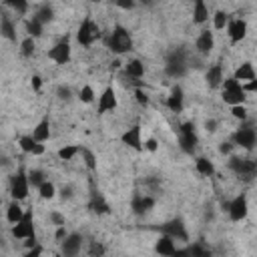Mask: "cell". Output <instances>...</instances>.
Returning a JSON list of instances; mask_svg holds the SVG:
<instances>
[{
	"label": "cell",
	"instance_id": "6da1fadb",
	"mask_svg": "<svg viewBox=\"0 0 257 257\" xmlns=\"http://www.w3.org/2000/svg\"><path fill=\"white\" fill-rule=\"evenodd\" d=\"M189 70V64H187V50L183 48H173L169 54H167V64H165V72L171 76V78H181L185 76Z\"/></svg>",
	"mask_w": 257,
	"mask_h": 257
},
{
	"label": "cell",
	"instance_id": "7a4b0ae2",
	"mask_svg": "<svg viewBox=\"0 0 257 257\" xmlns=\"http://www.w3.org/2000/svg\"><path fill=\"white\" fill-rule=\"evenodd\" d=\"M221 98H223V102H227L231 106L243 104L247 98V92L243 90L241 82L231 76V78H223V82H221Z\"/></svg>",
	"mask_w": 257,
	"mask_h": 257
},
{
	"label": "cell",
	"instance_id": "3957f363",
	"mask_svg": "<svg viewBox=\"0 0 257 257\" xmlns=\"http://www.w3.org/2000/svg\"><path fill=\"white\" fill-rule=\"evenodd\" d=\"M108 48L116 54H124V52H131L133 50V38L128 34V30L120 24H116L108 36Z\"/></svg>",
	"mask_w": 257,
	"mask_h": 257
},
{
	"label": "cell",
	"instance_id": "277c9868",
	"mask_svg": "<svg viewBox=\"0 0 257 257\" xmlns=\"http://www.w3.org/2000/svg\"><path fill=\"white\" fill-rule=\"evenodd\" d=\"M229 169H231L239 179H243V181H247V183L253 181V179H255V173H257L255 161L245 159V157H235V155L229 157Z\"/></svg>",
	"mask_w": 257,
	"mask_h": 257
},
{
	"label": "cell",
	"instance_id": "5b68a950",
	"mask_svg": "<svg viewBox=\"0 0 257 257\" xmlns=\"http://www.w3.org/2000/svg\"><path fill=\"white\" fill-rule=\"evenodd\" d=\"M98 38H100V26H98L90 16H86V18L80 22L78 30H76V40H78L82 46H90V44H94Z\"/></svg>",
	"mask_w": 257,
	"mask_h": 257
},
{
	"label": "cell",
	"instance_id": "8992f818",
	"mask_svg": "<svg viewBox=\"0 0 257 257\" xmlns=\"http://www.w3.org/2000/svg\"><path fill=\"white\" fill-rule=\"evenodd\" d=\"M241 122L243 124L233 133V145H237V147H241L245 151H251L255 147V143H257L255 126H253V122H245V120H241Z\"/></svg>",
	"mask_w": 257,
	"mask_h": 257
},
{
	"label": "cell",
	"instance_id": "52a82bcc",
	"mask_svg": "<svg viewBox=\"0 0 257 257\" xmlns=\"http://www.w3.org/2000/svg\"><path fill=\"white\" fill-rule=\"evenodd\" d=\"M28 191H30L28 175H26V171L20 167V169L12 175V179H10V195H12V199L22 201V199L28 197Z\"/></svg>",
	"mask_w": 257,
	"mask_h": 257
},
{
	"label": "cell",
	"instance_id": "ba28073f",
	"mask_svg": "<svg viewBox=\"0 0 257 257\" xmlns=\"http://www.w3.org/2000/svg\"><path fill=\"white\" fill-rule=\"evenodd\" d=\"M197 143H199V139L195 135V124L193 122H183L179 126V147H181V151L187 153V155H193L195 149H197Z\"/></svg>",
	"mask_w": 257,
	"mask_h": 257
},
{
	"label": "cell",
	"instance_id": "9c48e42d",
	"mask_svg": "<svg viewBox=\"0 0 257 257\" xmlns=\"http://www.w3.org/2000/svg\"><path fill=\"white\" fill-rule=\"evenodd\" d=\"M48 58H50L52 62H56V64H66V62L70 60V40H68V36L60 38V40L48 50Z\"/></svg>",
	"mask_w": 257,
	"mask_h": 257
},
{
	"label": "cell",
	"instance_id": "30bf717a",
	"mask_svg": "<svg viewBox=\"0 0 257 257\" xmlns=\"http://www.w3.org/2000/svg\"><path fill=\"white\" fill-rule=\"evenodd\" d=\"M161 231L165 233V235H169L173 241H189V233H187V227H185V223H183V219H171V221H167L163 227H161Z\"/></svg>",
	"mask_w": 257,
	"mask_h": 257
},
{
	"label": "cell",
	"instance_id": "8fae6325",
	"mask_svg": "<svg viewBox=\"0 0 257 257\" xmlns=\"http://www.w3.org/2000/svg\"><path fill=\"white\" fill-rule=\"evenodd\" d=\"M82 235L80 233H66V237L60 241V253L66 255V257H74L80 253V247H82Z\"/></svg>",
	"mask_w": 257,
	"mask_h": 257
},
{
	"label": "cell",
	"instance_id": "7c38bea8",
	"mask_svg": "<svg viewBox=\"0 0 257 257\" xmlns=\"http://www.w3.org/2000/svg\"><path fill=\"white\" fill-rule=\"evenodd\" d=\"M227 211L231 221H243L249 213V205H247V197L245 195H237L231 203H227Z\"/></svg>",
	"mask_w": 257,
	"mask_h": 257
},
{
	"label": "cell",
	"instance_id": "4fadbf2b",
	"mask_svg": "<svg viewBox=\"0 0 257 257\" xmlns=\"http://www.w3.org/2000/svg\"><path fill=\"white\" fill-rule=\"evenodd\" d=\"M12 235L16 239H26L30 235H34V221H32V211H24L22 219L18 223H14L12 227Z\"/></svg>",
	"mask_w": 257,
	"mask_h": 257
},
{
	"label": "cell",
	"instance_id": "5bb4252c",
	"mask_svg": "<svg viewBox=\"0 0 257 257\" xmlns=\"http://www.w3.org/2000/svg\"><path fill=\"white\" fill-rule=\"evenodd\" d=\"M225 28H227V34H229L231 44H237V42H241L247 36V22L243 18H229V22H227Z\"/></svg>",
	"mask_w": 257,
	"mask_h": 257
},
{
	"label": "cell",
	"instance_id": "9a60e30c",
	"mask_svg": "<svg viewBox=\"0 0 257 257\" xmlns=\"http://www.w3.org/2000/svg\"><path fill=\"white\" fill-rule=\"evenodd\" d=\"M213 46H215V36H213V32H211L209 28L201 30V34H199L197 40H195V48H197V52H199L201 56H209L211 50H213Z\"/></svg>",
	"mask_w": 257,
	"mask_h": 257
},
{
	"label": "cell",
	"instance_id": "2e32d148",
	"mask_svg": "<svg viewBox=\"0 0 257 257\" xmlns=\"http://www.w3.org/2000/svg\"><path fill=\"white\" fill-rule=\"evenodd\" d=\"M122 145L135 149V151H143V139H141V124H133L131 128H126L120 135Z\"/></svg>",
	"mask_w": 257,
	"mask_h": 257
},
{
	"label": "cell",
	"instance_id": "e0dca14e",
	"mask_svg": "<svg viewBox=\"0 0 257 257\" xmlns=\"http://www.w3.org/2000/svg\"><path fill=\"white\" fill-rule=\"evenodd\" d=\"M153 207H155V197H151V195H141V193H137V195L133 197V201H131V209H133L135 215H145V213H149Z\"/></svg>",
	"mask_w": 257,
	"mask_h": 257
},
{
	"label": "cell",
	"instance_id": "ac0fdd59",
	"mask_svg": "<svg viewBox=\"0 0 257 257\" xmlns=\"http://www.w3.org/2000/svg\"><path fill=\"white\" fill-rule=\"evenodd\" d=\"M114 108H116V92L112 86H106L102 90V94L98 96V114H104Z\"/></svg>",
	"mask_w": 257,
	"mask_h": 257
},
{
	"label": "cell",
	"instance_id": "d6986e66",
	"mask_svg": "<svg viewBox=\"0 0 257 257\" xmlns=\"http://www.w3.org/2000/svg\"><path fill=\"white\" fill-rule=\"evenodd\" d=\"M183 104H185V94H183V88L179 84H175L171 88V94L167 96V106L173 110V112H181L183 110Z\"/></svg>",
	"mask_w": 257,
	"mask_h": 257
},
{
	"label": "cell",
	"instance_id": "ffe728a7",
	"mask_svg": "<svg viewBox=\"0 0 257 257\" xmlns=\"http://www.w3.org/2000/svg\"><path fill=\"white\" fill-rule=\"evenodd\" d=\"M18 145H20V149H22L24 153H30V155H42V153H44V145L38 143V141H34L32 135L20 137V139H18Z\"/></svg>",
	"mask_w": 257,
	"mask_h": 257
},
{
	"label": "cell",
	"instance_id": "44dd1931",
	"mask_svg": "<svg viewBox=\"0 0 257 257\" xmlns=\"http://www.w3.org/2000/svg\"><path fill=\"white\" fill-rule=\"evenodd\" d=\"M223 66L221 64H213V66H209L207 68V72H205V80H207V84H209V88H219L221 86V82H223Z\"/></svg>",
	"mask_w": 257,
	"mask_h": 257
},
{
	"label": "cell",
	"instance_id": "7402d4cb",
	"mask_svg": "<svg viewBox=\"0 0 257 257\" xmlns=\"http://www.w3.org/2000/svg\"><path fill=\"white\" fill-rule=\"evenodd\" d=\"M88 207H90V211H92V213H96V215H106V213H110V207H108L106 199H104L98 191H92Z\"/></svg>",
	"mask_w": 257,
	"mask_h": 257
},
{
	"label": "cell",
	"instance_id": "603a6c76",
	"mask_svg": "<svg viewBox=\"0 0 257 257\" xmlns=\"http://www.w3.org/2000/svg\"><path fill=\"white\" fill-rule=\"evenodd\" d=\"M155 251L159 253V255H175L177 253V247H175V241L169 237V235H161L159 239H157V243H155Z\"/></svg>",
	"mask_w": 257,
	"mask_h": 257
},
{
	"label": "cell",
	"instance_id": "cb8c5ba5",
	"mask_svg": "<svg viewBox=\"0 0 257 257\" xmlns=\"http://www.w3.org/2000/svg\"><path fill=\"white\" fill-rule=\"evenodd\" d=\"M124 74L131 76V78H135V80H139V78L145 76V64H143L139 58H131V60L124 64Z\"/></svg>",
	"mask_w": 257,
	"mask_h": 257
},
{
	"label": "cell",
	"instance_id": "d4e9b609",
	"mask_svg": "<svg viewBox=\"0 0 257 257\" xmlns=\"http://www.w3.org/2000/svg\"><path fill=\"white\" fill-rule=\"evenodd\" d=\"M32 137L34 141L38 143H46L50 139V120L48 118H42L34 128H32Z\"/></svg>",
	"mask_w": 257,
	"mask_h": 257
},
{
	"label": "cell",
	"instance_id": "484cf974",
	"mask_svg": "<svg viewBox=\"0 0 257 257\" xmlns=\"http://www.w3.org/2000/svg\"><path fill=\"white\" fill-rule=\"evenodd\" d=\"M233 78H235V80H239V82L253 80V78H255V68H253V64H251V62H243L241 66H237V70H235Z\"/></svg>",
	"mask_w": 257,
	"mask_h": 257
},
{
	"label": "cell",
	"instance_id": "4316f807",
	"mask_svg": "<svg viewBox=\"0 0 257 257\" xmlns=\"http://www.w3.org/2000/svg\"><path fill=\"white\" fill-rule=\"evenodd\" d=\"M195 6H193V22L195 24H205L209 20V10L205 6V0H193Z\"/></svg>",
	"mask_w": 257,
	"mask_h": 257
},
{
	"label": "cell",
	"instance_id": "83f0119b",
	"mask_svg": "<svg viewBox=\"0 0 257 257\" xmlns=\"http://www.w3.org/2000/svg\"><path fill=\"white\" fill-rule=\"evenodd\" d=\"M0 34L8 40H16V28L12 24V20L8 18V14H0Z\"/></svg>",
	"mask_w": 257,
	"mask_h": 257
},
{
	"label": "cell",
	"instance_id": "f1b7e54d",
	"mask_svg": "<svg viewBox=\"0 0 257 257\" xmlns=\"http://www.w3.org/2000/svg\"><path fill=\"white\" fill-rule=\"evenodd\" d=\"M22 215H24V209L20 207V201H16V199H12L10 201V205H8V209H6V219H8V223H18L20 219H22Z\"/></svg>",
	"mask_w": 257,
	"mask_h": 257
},
{
	"label": "cell",
	"instance_id": "f546056e",
	"mask_svg": "<svg viewBox=\"0 0 257 257\" xmlns=\"http://www.w3.org/2000/svg\"><path fill=\"white\" fill-rule=\"evenodd\" d=\"M195 169H197V173H201L205 177H211L215 173V165L205 157H197L195 159Z\"/></svg>",
	"mask_w": 257,
	"mask_h": 257
},
{
	"label": "cell",
	"instance_id": "4dcf8cb0",
	"mask_svg": "<svg viewBox=\"0 0 257 257\" xmlns=\"http://www.w3.org/2000/svg\"><path fill=\"white\" fill-rule=\"evenodd\" d=\"M24 26H26L28 36H32V38H38V36L42 34V28H44V24H42L38 18H34V16H32V18H28Z\"/></svg>",
	"mask_w": 257,
	"mask_h": 257
},
{
	"label": "cell",
	"instance_id": "1f68e13d",
	"mask_svg": "<svg viewBox=\"0 0 257 257\" xmlns=\"http://www.w3.org/2000/svg\"><path fill=\"white\" fill-rule=\"evenodd\" d=\"M34 18H38L42 24L50 22V20L54 18V10H52V6H48V4H42V6H38V10L34 12Z\"/></svg>",
	"mask_w": 257,
	"mask_h": 257
},
{
	"label": "cell",
	"instance_id": "d6a6232c",
	"mask_svg": "<svg viewBox=\"0 0 257 257\" xmlns=\"http://www.w3.org/2000/svg\"><path fill=\"white\" fill-rule=\"evenodd\" d=\"M34 50H36V40H34L32 36H26V38L20 42V52H22V56H24V58H30V56L34 54Z\"/></svg>",
	"mask_w": 257,
	"mask_h": 257
},
{
	"label": "cell",
	"instance_id": "836d02e7",
	"mask_svg": "<svg viewBox=\"0 0 257 257\" xmlns=\"http://www.w3.org/2000/svg\"><path fill=\"white\" fill-rule=\"evenodd\" d=\"M181 255H199V257H207V255H211V251H209L207 247H203L201 243H195V245H191L189 249H183Z\"/></svg>",
	"mask_w": 257,
	"mask_h": 257
},
{
	"label": "cell",
	"instance_id": "e575fe53",
	"mask_svg": "<svg viewBox=\"0 0 257 257\" xmlns=\"http://www.w3.org/2000/svg\"><path fill=\"white\" fill-rule=\"evenodd\" d=\"M227 22H229V14L223 12V10H217L215 16H213V28L215 30H223L227 26Z\"/></svg>",
	"mask_w": 257,
	"mask_h": 257
},
{
	"label": "cell",
	"instance_id": "d590c367",
	"mask_svg": "<svg viewBox=\"0 0 257 257\" xmlns=\"http://www.w3.org/2000/svg\"><path fill=\"white\" fill-rule=\"evenodd\" d=\"M78 151H80V147H76V145H66V147H62V149L58 151V157H60L62 161H70V159H74V157L78 155Z\"/></svg>",
	"mask_w": 257,
	"mask_h": 257
},
{
	"label": "cell",
	"instance_id": "8d00e7d4",
	"mask_svg": "<svg viewBox=\"0 0 257 257\" xmlns=\"http://www.w3.org/2000/svg\"><path fill=\"white\" fill-rule=\"evenodd\" d=\"M26 175H28V183H30V187H36V189L42 185V181H46V179H44V173H42L40 169H32V171H28Z\"/></svg>",
	"mask_w": 257,
	"mask_h": 257
},
{
	"label": "cell",
	"instance_id": "74e56055",
	"mask_svg": "<svg viewBox=\"0 0 257 257\" xmlns=\"http://www.w3.org/2000/svg\"><path fill=\"white\" fill-rule=\"evenodd\" d=\"M38 193H40L42 199H52L56 195V187L50 181H42V185L38 187Z\"/></svg>",
	"mask_w": 257,
	"mask_h": 257
},
{
	"label": "cell",
	"instance_id": "f35d334b",
	"mask_svg": "<svg viewBox=\"0 0 257 257\" xmlns=\"http://www.w3.org/2000/svg\"><path fill=\"white\" fill-rule=\"evenodd\" d=\"M6 6H10L16 14H26L28 12V0H4Z\"/></svg>",
	"mask_w": 257,
	"mask_h": 257
},
{
	"label": "cell",
	"instance_id": "ab89813d",
	"mask_svg": "<svg viewBox=\"0 0 257 257\" xmlns=\"http://www.w3.org/2000/svg\"><path fill=\"white\" fill-rule=\"evenodd\" d=\"M78 153L82 155V159H84V165L88 167V171H94V169H96V155H94L92 151H88V149H80Z\"/></svg>",
	"mask_w": 257,
	"mask_h": 257
},
{
	"label": "cell",
	"instance_id": "60d3db41",
	"mask_svg": "<svg viewBox=\"0 0 257 257\" xmlns=\"http://www.w3.org/2000/svg\"><path fill=\"white\" fill-rule=\"evenodd\" d=\"M78 98H80V102H92L94 100V90H92V86L90 84H84L80 90H78Z\"/></svg>",
	"mask_w": 257,
	"mask_h": 257
},
{
	"label": "cell",
	"instance_id": "b9f144b4",
	"mask_svg": "<svg viewBox=\"0 0 257 257\" xmlns=\"http://www.w3.org/2000/svg\"><path fill=\"white\" fill-rule=\"evenodd\" d=\"M231 114L235 118H241V120H247V108L243 104H233L231 106Z\"/></svg>",
	"mask_w": 257,
	"mask_h": 257
},
{
	"label": "cell",
	"instance_id": "7bdbcfd3",
	"mask_svg": "<svg viewBox=\"0 0 257 257\" xmlns=\"http://www.w3.org/2000/svg\"><path fill=\"white\" fill-rule=\"evenodd\" d=\"M135 98H137V102H139L141 106H147V104H149V96H147V92H145L143 88H137V90H135Z\"/></svg>",
	"mask_w": 257,
	"mask_h": 257
},
{
	"label": "cell",
	"instance_id": "ee69618b",
	"mask_svg": "<svg viewBox=\"0 0 257 257\" xmlns=\"http://www.w3.org/2000/svg\"><path fill=\"white\" fill-rule=\"evenodd\" d=\"M56 94H58V98H60V100H70V98H72V92H70V88H68V86H58Z\"/></svg>",
	"mask_w": 257,
	"mask_h": 257
},
{
	"label": "cell",
	"instance_id": "f6af8a7d",
	"mask_svg": "<svg viewBox=\"0 0 257 257\" xmlns=\"http://www.w3.org/2000/svg\"><path fill=\"white\" fill-rule=\"evenodd\" d=\"M233 147H235L233 143H229V141H223V143L219 145V153H221V155H231V153H233Z\"/></svg>",
	"mask_w": 257,
	"mask_h": 257
},
{
	"label": "cell",
	"instance_id": "bcb514c9",
	"mask_svg": "<svg viewBox=\"0 0 257 257\" xmlns=\"http://www.w3.org/2000/svg\"><path fill=\"white\" fill-rule=\"evenodd\" d=\"M116 6L122 10H133L137 6V0H116Z\"/></svg>",
	"mask_w": 257,
	"mask_h": 257
},
{
	"label": "cell",
	"instance_id": "7dc6e473",
	"mask_svg": "<svg viewBox=\"0 0 257 257\" xmlns=\"http://www.w3.org/2000/svg\"><path fill=\"white\" fill-rule=\"evenodd\" d=\"M50 221H52L54 225H66L64 215H60V213H56V211H52V213H50Z\"/></svg>",
	"mask_w": 257,
	"mask_h": 257
},
{
	"label": "cell",
	"instance_id": "c3c4849f",
	"mask_svg": "<svg viewBox=\"0 0 257 257\" xmlns=\"http://www.w3.org/2000/svg\"><path fill=\"white\" fill-rule=\"evenodd\" d=\"M143 149H147V151L155 153V151L159 149V143H157V139H147V141H145V145H143Z\"/></svg>",
	"mask_w": 257,
	"mask_h": 257
},
{
	"label": "cell",
	"instance_id": "681fc988",
	"mask_svg": "<svg viewBox=\"0 0 257 257\" xmlns=\"http://www.w3.org/2000/svg\"><path fill=\"white\" fill-rule=\"evenodd\" d=\"M42 253H44V249L40 245H32V247H28L26 257H36V255H42Z\"/></svg>",
	"mask_w": 257,
	"mask_h": 257
},
{
	"label": "cell",
	"instance_id": "f907efd6",
	"mask_svg": "<svg viewBox=\"0 0 257 257\" xmlns=\"http://www.w3.org/2000/svg\"><path fill=\"white\" fill-rule=\"evenodd\" d=\"M88 255H104V247L98 245V243H92L90 249H88Z\"/></svg>",
	"mask_w": 257,
	"mask_h": 257
},
{
	"label": "cell",
	"instance_id": "816d5d0a",
	"mask_svg": "<svg viewBox=\"0 0 257 257\" xmlns=\"http://www.w3.org/2000/svg\"><path fill=\"white\" fill-rule=\"evenodd\" d=\"M241 86H243L245 92H255V90H257V80H255V78H253V80H247V84L241 82Z\"/></svg>",
	"mask_w": 257,
	"mask_h": 257
},
{
	"label": "cell",
	"instance_id": "f5cc1de1",
	"mask_svg": "<svg viewBox=\"0 0 257 257\" xmlns=\"http://www.w3.org/2000/svg\"><path fill=\"white\" fill-rule=\"evenodd\" d=\"M32 88H34L36 92L42 88V78H40L38 74H34V76H32Z\"/></svg>",
	"mask_w": 257,
	"mask_h": 257
},
{
	"label": "cell",
	"instance_id": "db71d44e",
	"mask_svg": "<svg viewBox=\"0 0 257 257\" xmlns=\"http://www.w3.org/2000/svg\"><path fill=\"white\" fill-rule=\"evenodd\" d=\"M60 197H62V199H70V197H72V187H68V185L62 187V189H60Z\"/></svg>",
	"mask_w": 257,
	"mask_h": 257
},
{
	"label": "cell",
	"instance_id": "11a10c76",
	"mask_svg": "<svg viewBox=\"0 0 257 257\" xmlns=\"http://www.w3.org/2000/svg\"><path fill=\"white\" fill-rule=\"evenodd\" d=\"M66 237V227L64 225H58V229H56V241H62Z\"/></svg>",
	"mask_w": 257,
	"mask_h": 257
},
{
	"label": "cell",
	"instance_id": "9f6ffc18",
	"mask_svg": "<svg viewBox=\"0 0 257 257\" xmlns=\"http://www.w3.org/2000/svg\"><path fill=\"white\" fill-rule=\"evenodd\" d=\"M215 126H217V122H215V120H213V118H211V120H207V122H205V128H207V131H209V133H215V131H217V128H215Z\"/></svg>",
	"mask_w": 257,
	"mask_h": 257
},
{
	"label": "cell",
	"instance_id": "6f0895ef",
	"mask_svg": "<svg viewBox=\"0 0 257 257\" xmlns=\"http://www.w3.org/2000/svg\"><path fill=\"white\" fill-rule=\"evenodd\" d=\"M137 2H139V4H143V6H153L157 0H137Z\"/></svg>",
	"mask_w": 257,
	"mask_h": 257
},
{
	"label": "cell",
	"instance_id": "680465c9",
	"mask_svg": "<svg viewBox=\"0 0 257 257\" xmlns=\"http://www.w3.org/2000/svg\"><path fill=\"white\" fill-rule=\"evenodd\" d=\"M94 2H98V0H94Z\"/></svg>",
	"mask_w": 257,
	"mask_h": 257
}]
</instances>
